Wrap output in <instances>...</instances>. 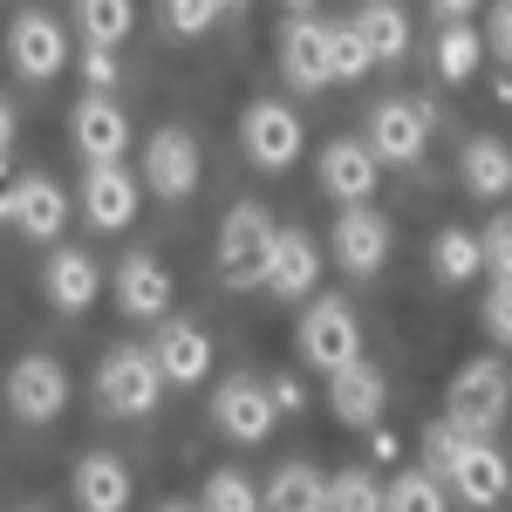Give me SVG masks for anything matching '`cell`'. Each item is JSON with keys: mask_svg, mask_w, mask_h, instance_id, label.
I'll list each match as a JSON object with an SVG mask.
<instances>
[{"mask_svg": "<svg viewBox=\"0 0 512 512\" xmlns=\"http://www.w3.org/2000/svg\"><path fill=\"white\" fill-rule=\"evenodd\" d=\"M349 28L362 35V48H369L376 62H403V55H410V14H403L396 0H355Z\"/></svg>", "mask_w": 512, "mask_h": 512, "instance_id": "603a6c76", "label": "cell"}, {"mask_svg": "<svg viewBox=\"0 0 512 512\" xmlns=\"http://www.w3.org/2000/svg\"><path fill=\"white\" fill-rule=\"evenodd\" d=\"M328 512H383V478L349 465V472L328 478Z\"/></svg>", "mask_w": 512, "mask_h": 512, "instance_id": "1f68e13d", "label": "cell"}, {"mask_svg": "<svg viewBox=\"0 0 512 512\" xmlns=\"http://www.w3.org/2000/svg\"><path fill=\"white\" fill-rule=\"evenodd\" d=\"M512 410V369L499 355H472L458 376H451V396H444V417L465 437H492Z\"/></svg>", "mask_w": 512, "mask_h": 512, "instance_id": "6da1fadb", "label": "cell"}, {"mask_svg": "<svg viewBox=\"0 0 512 512\" xmlns=\"http://www.w3.org/2000/svg\"><path fill=\"white\" fill-rule=\"evenodd\" d=\"M69 137H76V151L89 164H123V151H130V117H123L103 89H89L76 110H69Z\"/></svg>", "mask_w": 512, "mask_h": 512, "instance_id": "4fadbf2b", "label": "cell"}, {"mask_svg": "<svg viewBox=\"0 0 512 512\" xmlns=\"http://www.w3.org/2000/svg\"><path fill=\"white\" fill-rule=\"evenodd\" d=\"M14 226L28 239H41V246H55V233L69 226V192L55 185V178H41V171H28V178H14V212H7Z\"/></svg>", "mask_w": 512, "mask_h": 512, "instance_id": "d6986e66", "label": "cell"}, {"mask_svg": "<svg viewBox=\"0 0 512 512\" xmlns=\"http://www.w3.org/2000/svg\"><path fill=\"white\" fill-rule=\"evenodd\" d=\"M280 76L294 82V89H328V21L294 14L280 28Z\"/></svg>", "mask_w": 512, "mask_h": 512, "instance_id": "ffe728a7", "label": "cell"}, {"mask_svg": "<svg viewBox=\"0 0 512 512\" xmlns=\"http://www.w3.org/2000/svg\"><path fill=\"white\" fill-rule=\"evenodd\" d=\"M198 512H260V485L226 465V472L205 478V499H198Z\"/></svg>", "mask_w": 512, "mask_h": 512, "instance_id": "d6a6232c", "label": "cell"}, {"mask_svg": "<svg viewBox=\"0 0 512 512\" xmlns=\"http://www.w3.org/2000/svg\"><path fill=\"white\" fill-rule=\"evenodd\" d=\"M362 144L376 151V164H417L424 144H431V110L417 96H390V103L369 110V137Z\"/></svg>", "mask_w": 512, "mask_h": 512, "instance_id": "52a82bcc", "label": "cell"}, {"mask_svg": "<svg viewBox=\"0 0 512 512\" xmlns=\"http://www.w3.org/2000/svg\"><path fill=\"white\" fill-rule=\"evenodd\" d=\"M82 76H89V89H117V55L110 48H82Z\"/></svg>", "mask_w": 512, "mask_h": 512, "instance_id": "f35d334b", "label": "cell"}, {"mask_svg": "<svg viewBox=\"0 0 512 512\" xmlns=\"http://www.w3.org/2000/svg\"><path fill=\"white\" fill-rule=\"evenodd\" d=\"M431 274L444 280V287H465L472 274H485V253H478V233H465V226H444V233L431 239Z\"/></svg>", "mask_w": 512, "mask_h": 512, "instance_id": "4316f807", "label": "cell"}, {"mask_svg": "<svg viewBox=\"0 0 512 512\" xmlns=\"http://www.w3.org/2000/svg\"><path fill=\"white\" fill-rule=\"evenodd\" d=\"M144 185L158 198H192L198 192V144L192 130H178V123H164L144 137Z\"/></svg>", "mask_w": 512, "mask_h": 512, "instance_id": "8fae6325", "label": "cell"}, {"mask_svg": "<svg viewBox=\"0 0 512 512\" xmlns=\"http://www.w3.org/2000/svg\"><path fill=\"white\" fill-rule=\"evenodd\" d=\"M383 512H451L444 506V485H437V472H396L390 485H383Z\"/></svg>", "mask_w": 512, "mask_h": 512, "instance_id": "f546056e", "label": "cell"}, {"mask_svg": "<svg viewBox=\"0 0 512 512\" xmlns=\"http://www.w3.org/2000/svg\"><path fill=\"white\" fill-rule=\"evenodd\" d=\"M7 55H14V69L28 82H55L69 69V35H62V21L55 14H14V28H7Z\"/></svg>", "mask_w": 512, "mask_h": 512, "instance_id": "9c48e42d", "label": "cell"}, {"mask_svg": "<svg viewBox=\"0 0 512 512\" xmlns=\"http://www.w3.org/2000/svg\"><path fill=\"white\" fill-rule=\"evenodd\" d=\"M110 287H117V308L130 321H164V308H171V274H164L158 253L117 260V267H110Z\"/></svg>", "mask_w": 512, "mask_h": 512, "instance_id": "9a60e30c", "label": "cell"}, {"mask_svg": "<svg viewBox=\"0 0 512 512\" xmlns=\"http://www.w3.org/2000/svg\"><path fill=\"white\" fill-rule=\"evenodd\" d=\"M76 506L82 512H130V472L110 451H89L76 465Z\"/></svg>", "mask_w": 512, "mask_h": 512, "instance_id": "d4e9b609", "label": "cell"}, {"mask_svg": "<svg viewBox=\"0 0 512 512\" xmlns=\"http://www.w3.org/2000/svg\"><path fill=\"white\" fill-rule=\"evenodd\" d=\"M7 144H14V103L0 96V158H7Z\"/></svg>", "mask_w": 512, "mask_h": 512, "instance_id": "b9f144b4", "label": "cell"}, {"mask_svg": "<svg viewBox=\"0 0 512 512\" xmlns=\"http://www.w3.org/2000/svg\"><path fill=\"white\" fill-rule=\"evenodd\" d=\"M444 485H451L465 506H499V499L512 492V465L492 451V437H465L458 458L444 465Z\"/></svg>", "mask_w": 512, "mask_h": 512, "instance_id": "7c38bea8", "label": "cell"}, {"mask_svg": "<svg viewBox=\"0 0 512 512\" xmlns=\"http://www.w3.org/2000/svg\"><path fill=\"white\" fill-rule=\"evenodd\" d=\"M260 512H328V478L315 465H301V458H287L260 485Z\"/></svg>", "mask_w": 512, "mask_h": 512, "instance_id": "cb8c5ba5", "label": "cell"}, {"mask_svg": "<svg viewBox=\"0 0 512 512\" xmlns=\"http://www.w3.org/2000/svg\"><path fill=\"white\" fill-rule=\"evenodd\" d=\"M76 28L89 48H117L137 28V0H76Z\"/></svg>", "mask_w": 512, "mask_h": 512, "instance_id": "f1b7e54d", "label": "cell"}, {"mask_svg": "<svg viewBox=\"0 0 512 512\" xmlns=\"http://www.w3.org/2000/svg\"><path fill=\"white\" fill-rule=\"evenodd\" d=\"M82 219L96 233H123L137 219V178L123 164H89L82 171Z\"/></svg>", "mask_w": 512, "mask_h": 512, "instance_id": "2e32d148", "label": "cell"}, {"mask_svg": "<svg viewBox=\"0 0 512 512\" xmlns=\"http://www.w3.org/2000/svg\"><path fill=\"white\" fill-rule=\"evenodd\" d=\"M506 198H512V192H506Z\"/></svg>", "mask_w": 512, "mask_h": 512, "instance_id": "7dc6e473", "label": "cell"}, {"mask_svg": "<svg viewBox=\"0 0 512 512\" xmlns=\"http://www.w3.org/2000/svg\"><path fill=\"white\" fill-rule=\"evenodd\" d=\"M485 0H431V14H444V21H472Z\"/></svg>", "mask_w": 512, "mask_h": 512, "instance_id": "ab89813d", "label": "cell"}, {"mask_svg": "<svg viewBox=\"0 0 512 512\" xmlns=\"http://www.w3.org/2000/svg\"><path fill=\"white\" fill-rule=\"evenodd\" d=\"M458 178H465L472 198H506L512 192V151L499 144V137L478 130L472 144H465V158H458Z\"/></svg>", "mask_w": 512, "mask_h": 512, "instance_id": "484cf974", "label": "cell"}, {"mask_svg": "<svg viewBox=\"0 0 512 512\" xmlns=\"http://www.w3.org/2000/svg\"><path fill=\"white\" fill-rule=\"evenodd\" d=\"M219 7H246V0H219Z\"/></svg>", "mask_w": 512, "mask_h": 512, "instance_id": "bcb514c9", "label": "cell"}, {"mask_svg": "<svg viewBox=\"0 0 512 512\" xmlns=\"http://www.w3.org/2000/svg\"><path fill=\"white\" fill-rule=\"evenodd\" d=\"M478 35H485V48H492L499 62H512V0H492V21H485Z\"/></svg>", "mask_w": 512, "mask_h": 512, "instance_id": "74e56055", "label": "cell"}, {"mask_svg": "<svg viewBox=\"0 0 512 512\" xmlns=\"http://www.w3.org/2000/svg\"><path fill=\"white\" fill-rule=\"evenodd\" d=\"M7 410H14L21 424H55V417L69 410V369H62L55 355H21V362L7 369Z\"/></svg>", "mask_w": 512, "mask_h": 512, "instance_id": "8992f818", "label": "cell"}, {"mask_svg": "<svg viewBox=\"0 0 512 512\" xmlns=\"http://www.w3.org/2000/svg\"><path fill=\"white\" fill-rule=\"evenodd\" d=\"M158 369H164V390H192L212 376V342H205V328L192 321H164L158 328Z\"/></svg>", "mask_w": 512, "mask_h": 512, "instance_id": "44dd1931", "label": "cell"}, {"mask_svg": "<svg viewBox=\"0 0 512 512\" xmlns=\"http://www.w3.org/2000/svg\"><path fill=\"white\" fill-rule=\"evenodd\" d=\"M287 7H294V14H301V7H308V0H287Z\"/></svg>", "mask_w": 512, "mask_h": 512, "instance_id": "f6af8a7d", "label": "cell"}, {"mask_svg": "<svg viewBox=\"0 0 512 512\" xmlns=\"http://www.w3.org/2000/svg\"><path fill=\"white\" fill-rule=\"evenodd\" d=\"M158 14H164V28H171V35L192 41V35H205L226 7H219V0H158Z\"/></svg>", "mask_w": 512, "mask_h": 512, "instance_id": "836d02e7", "label": "cell"}, {"mask_svg": "<svg viewBox=\"0 0 512 512\" xmlns=\"http://www.w3.org/2000/svg\"><path fill=\"white\" fill-rule=\"evenodd\" d=\"M158 512H198V506H178V499H171V506H158Z\"/></svg>", "mask_w": 512, "mask_h": 512, "instance_id": "ee69618b", "label": "cell"}, {"mask_svg": "<svg viewBox=\"0 0 512 512\" xmlns=\"http://www.w3.org/2000/svg\"><path fill=\"white\" fill-rule=\"evenodd\" d=\"M14 212V178H7V158H0V219Z\"/></svg>", "mask_w": 512, "mask_h": 512, "instance_id": "7bdbcfd3", "label": "cell"}, {"mask_svg": "<svg viewBox=\"0 0 512 512\" xmlns=\"http://www.w3.org/2000/svg\"><path fill=\"white\" fill-rule=\"evenodd\" d=\"M212 424H219V437H233V444H260V437L274 431V390L253 383V376L219 383V396H212Z\"/></svg>", "mask_w": 512, "mask_h": 512, "instance_id": "5bb4252c", "label": "cell"}, {"mask_svg": "<svg viewBox=\"0 0 512 512\" xmlns=\"http://www.w3.org/2000/svg\"><path fill=\"white\" fill-rule=\"evenodd\" d=\"M321 280V246L308 233H274V253H267V280L260 287H274L280 301H308Z\"/></svg>", "mask_w": 512, "mask_h": 512, "instance_id": "7402d4cb", "label": "cell"}, {"mask_svg": "<svg viewBox=\"0 0 512 512\" xmlns=\"http://www.w3.org/2000/svg\"><path fill=\"white\" fill-rule=\"evenodd\" d=\"M274 410H301V383L294 376H274Z\"/></svg>", "mask_w": 512, "mask_h": 512, "instance_id": "60d3db41", "label": "cell"}, {"mask_svg": "<svg viewBox=\"0 0 512 512\" xmlns=\"http://www.w3.org/2000/svg\"><path fill=\"white\" fill-rule=\"evenodd\" d=\"M478 62H485V35H478L472 21H444V28H437V76L472 82Z\"/></svg>", "mask_w": 512, "mask_h": 512, "instance_id": "83f0119b", "label": "cell"}, {"mask_svg": "<svg viewBox=\"0 0 512 512\" xmlns=\"http://www.w3.org/2000/svg\"><path fill=\"white\" fill-rule=\"evenodd\" d=\"M41 294H48V308L82 315V308L103 294V267H96L82 246H55V253H48V267H41Z\"/></svg>", "mask_w": 512, "mask_h": 512, "instance_id": "ac0fdd59", "label": "cell"}, {"mask_svg": "<svg viewBox=\"0 0 512 512\" xmlns=\"http://www.w3.org/2000/svg\"><path fill=\"white\" fill-rule=\"evenodd\" d=\"M390 219L376 212V205H349L342 219H335V233H328V253L342 260V274H383V260H390Z\"/></svg>", "mask_w": 512, "mask_h": 512, "instance_id": "ba28073f", "label": "cell"}, {"mask_svg": "<svg viewBox=\"0 0 512 512\" xmlns=\"http://www.w3.org/2000/svg\"><path fill=\"white\" fill-rule=\"evenodd\" d=\"M458 444H465V431L451 424V417H437V424H424V472L444 478V465L458 458Z\"/></svg>", "mask_w": 512, "mask_h": 512, "instance_id": "e575fe53", "label": "cell"}, {"mask_svg": "<svg viewBox=\"0 0 512 512\" xmlns=\"http://www.w3.org/2000/svg\"><path fill=\"white\" fill-rule=\"evenodd\" d=\"M369 69H376V55L362 48V35L349 21H328V82H362Z\"/></svg>", "mask_w": 512, "mask_h": 512, "instance_id": "4dcf8cb0", "label": "cell"}, {"mask_svg": "<svg viewBox=\"0 0 512 512\" xmlns=\"http://www.w3.org/2000/svg\"><path fill=\"white\" fill-rule=\"evenodd\" d=\"M478 253H485V267L499 280H512V219H492V226L478 233Z\"/></svg>", "mask_w": 512, "mask_h": 512, "instance_id": "d590c367", "label": "cell"}, {"mask_svg": "<svg viewBox=\"0 0 512 512\" xmlns=\"http://www.w3.org/2000/svg\"><path fill=\"white\" fill-rule=\"evenodd\" d=\"M267 253H274V219L246 198V205H233L226 219H219V280L226 287H260L267 280Z\"/></svg>", "mask_w": 512, "mask_h": 512, "instance_id": "277c9868", "label": "cell"}, {"mask_svg": "<svg viewBox=\"0 0 512 512\" xmlns=\"http://www.w3.org/2000/svg\"><path fill=\"white\" fill-rule=\"evenodd\" d=\"M164 396V369L151 349H110L96 362V403L110 417H151Z\"/></svg>", "mask_w": 512, "mask_h": 512, "instance_id": "3957f363", "label": "cell"}, {"mask_svg": "<svg viewBox=\"0 0 512 512\" xmlns=\"http://www.w3.org/2000/svg\"><path fill=\"white\" fill-rule=\"evenodd\" d=\"M485 328H492V342L512 349V280H499V287L485 294Z\"/></svg>", "mask_w": 512, "mask_h": 512, "instance_id": "8d00e7d4", "label": "cell"}, {"mask_svg": "<svg viewBox=\"0 0 512 512\" xmlns=\"http://www.w3.org/2000/svg\"><path fill=\"white\" fill-rule=\"evenodd\" d=\"M383 403H390V376H383L369 355H355V362H342V369L328 376V410H335L342 424H355V431H376V424H383Z\"/></svg>", "mask_w": 512, "mask_h": 512, "instance_id": "30bf717a", "label": "cell"}, {"mask_svg": "<svg viewBox=\"0 0 512 512\" xmlns=\"http://www.w3.org/2000/svg\"><path fill=\"white\" fill-rule=\"evenodd\" d=\"M376 178H383V164H376V151H369L362 137H335V144L321 151V192L342 198V205H369Z\"/></svg>", "mask_w": 512, "mask_h": 512, "instance_id": "e0dca14e", "label": "cell"}, {"mask_svg": "<svg viewBox=\"0 0 512 512\" xmlns=\"http://www.w3.org/2000/svg\"><path fill=\"white\" fill-rule=\"evenodd\" d=\"M294 349H301V362H308V369L335 376L342 362H355V355H362L355 308L342 301V294H315V301H308V315H301V328H294Z\"/></svg>", "mask_w": 512, "mask_h": 512, "instance_id": "7a4b0ae2", "label": "cell"}, {"mask_svg": "<svg viewBox=\"0 0 512 512\" xmlns=\"http://www.w3.org/2000/svg\"><path fill=\"white\" fill-rule=\"evenodd\" d=\"M301 144H308V130H301V117L287 110V103H274V96H260V103H246V117H239V151L260 164V171H287V164L301 158Z\"/></svg>", "mask_w": 512, "mask_h": 512, "instance_id": "5b68a950", "label": "cell"}]
</instances>
